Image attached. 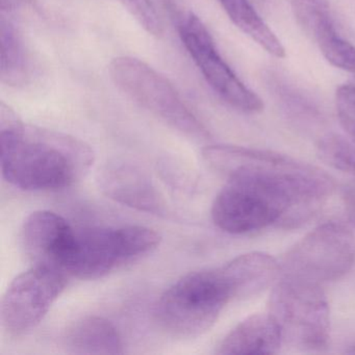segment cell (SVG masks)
Segmentation results:
<instances>
[{
    "instance_id": "6da1fadb",
    "label": "cell",
    "mask_w": 355,
    "mask_h": 355,
    "mask_svg": "<svg viewBox=\"0 0 355 355\" xmlns=\"http://www.w3.org/2000/svg\"><path fill=\"white\" fill-rule=\"evenodd\" d=\"M1 173L24 191H60L82 180L94 165L93 149L69 135L26 125L1 105Z\"/></svg>"
},
{
    "instance_id": "7a4b0ae2",
    "label": "cell",
    "mask_w": 355,
    "mask_h": 355,
    "mask_svg": "<svg viewBox=\"0 0 355 355\" xmlns=\"http://www.w3.org/2000/svg\"><path fill=\"white\" fill-rule=\"evenodd\" d=\"M205 163L226 178L266 180L292 196L299 222L307 221L334 193L336 182L323 170L274 151L216 144L202 149Z\"/></svg>"
},
{
    "instance_id": "3957f363",
    "label": "cell",
    "mask_w": 355,
    "mask_h": 355,
    "mask_svg": "<svg viewBox=\"0 0 355 355\" xmlns=\"http://www.w3.org/2000/svg\"><path fill=\"white\" fill-rule=\"evenodd\" d=\"M295 203L284 189L252 178L227 180L216 196L211 219L227 234H245L277 224L294 227Z\"/></svg>"
},
{
    "instance_id": "277c9868",
    "label": "cell",
    "mask_w": 355,
    "mask_h": 355,
    "mask_svg": "<svg viewBox=\"0 0 355 355\" xmlns=\"http://www.w3.org/2000/svg\"><path fill=\"white\" fill-rule=\"evenodd\" d=\"M232 300L218 268L190 272L164 292L157 315L164 329L180 338H195L211 329Z\"/></svg>"
},
{
    "instance_id": "5b68a950",
    "label": "cell",
    "mask_w": 355,
    "mask_h": 355,
    "mask_svg": "<svg viewBox=\"0 0 355 355\" xmlns=\"http://www.w3.org/2000/svg\"><path fill=\"white\" fill-rule=\"evenodd\" d=\"M161 241L155 230L138 225L76 232L65 272L80 279H98L151 254Z\"/></svg>"
},
{
    "instance_id": "8992f818",
    "label": "cell",
    "mask_w": 355,
    "mask_h": 355,
    "mask_svg": "<svg viewBox=\"0 0 355 355\" xmlns=\"http://www.w3.org/2000/svg\"><path fill=\"white\" fill-rule=\"evenodd\" d=\"M268 305L284 343L302 350H318L327 345L330 311L321 284L280 275L272 288Z\"/></svg>"
},
{
    "instance_id": "52a82bcc",
    "label": "cell",
    "mask_w": 355,
    "mask_h": 355,
    "mask_svg": "<svg viewBox=\"0 0 355 355\" xmlns=\"http://www.w3.org/2000/svg\"><path fill=\"white\" fill-rule=\"evenodd\" d=\"M109 73L122 93L174 130L195 140L207 138L205 126L173 85L148 64L132 57H118L110 64Z\"/></svg>"
},
{
    "instance_id": "ba28073f",
    "label": "cell",
    "mask_w": 355,
    "mask_h": 355,
    "mask_svg": "<svg viewBox=\"0 0 355 355\" xmlns=\"http://www.w3.org/2000/svg\"><path fill=\"white\" fill-rule=\"evenodd\" d=\"M355 261V238L340 223H325L307 234L282 259L280 275L294 276L315 284L336 282Z\"/></svg>"
},
{
    "instance_id": "9c48e42d",
    "label": "cell",
    "mask_w": 355,
    "mask_h": 355,
    "mask_svg": "<svg viewBox=\"0 0 355 355\" xmlns=\"http://www.w3.org/2000/svg\"><path fill=\"white\" fill-rule=\"evenodd\" d=\"M67 274L49 266H34L16 276L0 305V322L6 334L21 336L46 317L67 286Z\"/></svg>"
},
{
    "instance_id": "30bf717a",
    "label": "cell",
    "mask_w": 355,
    "mask_h": 355,
    "mask_svg": "<svg viewBox=\"0 0 355 355\" xmlns=\"http://www.w3.org/2000/svg\"><path fill=\"white\" fill-rule=\"evenodd\" d=\"M178 33L191 59L220 98L244 113L263 111V101L241 82L224 61L213 37L198 16L191 12L186 14L178 24Z\"/></svg>"
},
{
    "instance_id": "8fae6325",
    "label": "cell",
    "mask_w": 355,
    "mask_h": 355,
    "mask_svg": "<svg viewBox=\"0 0 355 355\" xmlns=\"http://www.w3.org/2000/svg\"><path fill=\"white\" fill-rule=\"evenodd\" d=\"M76 234V230L59 214L36 211L22 224L20 245L33 265L49 266L65 272Z\"/></svg>"
},
{
    "instance_id": "7c38bea8",
    "label": "cell",
    "mask_w": 355,
    "mask_h": 355,
    "mask_svg": "<svg viewBox=\"0 0 355 355\" xmlns=\"http://www.w3.org/2000/svg\"><path fill=\"white\" fill-rule=\"evenodd\" d=\"M99 189L107 198L137 211L164 215L166 202L146 172L125 161L109 162L98 175Z\"/></svg>"
},
{
    "instance_id": "4fadbf2b",
    "label": "cell",
    "mask_w": 355,
    "mask_h": 355,
    "mask_svg": "<svg viewBox=\"0 0 355 355\" xmlns=\"http://www.w3.org/2000/svg\"><path fill=\"white\" fill-rule=\"evenodd\" d=\"M232 299H247L261 294L280 276V263L270 254L250 252L218 267Z\"/></svg>"
},
{
    "instance_id": "5bb4252c",
    "label": "cell",
    "mask_w": 355,
    "mask_h": 355,
    "mask_svg": "<svg viewBox=\"0 0 355 355\" xmlns=\"http://www.w3.org/2000/svg\"><path fill=\"white\" fill-rule=\"evenodd\" d=\"M297 17L311 33L323 57L334 67L355 73V46L338 35L329 7L293 0Z\"/></svg>"
},
{
    "instance_id": "9a60e30c",
    "label": "cell",
    "mask_w": 355,
    "mask_h": 355,
    "mask_svg": "<svg viewBox=\"0 0 355 355\" xmlns=\"http://www.w3.org/2000/svg\"><path fill=\"white\" fill-rule=\"evenodd\" d=\"M282 336L269 313H255L238 324L218 346L220 355L273 354L282 346Z\"/></svg>"
},
{
    "instance_id": "2e32d148",
    "label": "cell",
    "mask_w": 355,
    "mask_h": 355,
    "mask_svg": "<svg viewBox=\"0 0 355 355\" xmlns=\"http://www.w3.org/2000/svg\"><path fill=\"white\" fill-rule=\"evenodd\" d=\"M72 354H122L123 340L116 326L105 318L89 315L76 321L64 336Z\"/></svg>"
},
{
    "instance_id": "e0dca14e",
    "label": "cell",
    "mask_w": 355,
    "mask_h": 355,
    "mask_svg": "<svg viewBox=\"0 0 355 355\" xmlns=\"http://www.w3.org/2000/svg\"><path fill=\"white\" fill-rule=\"evenodd\" d=\"M232 24L268 53L284 59L286 51L279 39L259 17L248 0H218Z\"/></svg>"
},
{
    "instance_id": "ac0fdd59",
    "label": "cell",
    "mask_w": 355,
    "mask_h": 355,
    "mask_svg": "<svg viewBox=\"0 0 355 355\" xmlns=\"http://www.w3.org/2000/svg\"><path fill=\"white\" fill-rule=\"evenodd\" d=\"M26 49L15 26L1 19V80L11 86L26 83L28 73Z\"/></svg>"
},
{
    "instance_id": "d6986e66",
    "label": "cell",
    "mask_w": 355,
    "mask_h": 355,
    "mask_svg": "<svg viewBox=\"0 0 355 355\" xmlns=\"http://www.w3.org/2000/svg\"><path fill=\"white\" fill-rule=\"evenodd\" d=\"M317 153L330 167L355 178V142L349 137L336 134L323 137L318 143Z\"/></svg>"
},
{
    "instance_id": "ffe728a7",
    "label": "cell",
    "mask_w": 355,
    "mask_h": 355,
    "mask_svg": "<svg viewBox=\"0 0 355 355\" xmlns=\"http://www.w3.org/2000/svg\"><path fill=\"white\" fill-rule=\"evenodd\" d=\"M336 105L343 130L355 142V80L338 87L336 93Z\"/></svg>"
},
{
    "instance_id": "44dd1931",
    "label": "cell",
    "mask_w": 355,
    "mask_h": 355,
    "mask_svg": "<svg viewBox=\"0 0 355 355\" xmlns=\"http://www.w3.org/2000/svg\"><path fill=\"white\" fill-rule=\"evenodd\" d=\"M140 26L153 36H161L163 24L151 0H119Z\"/></svg>"
},
{
    "instance_id": "7402d4cb",
    "label": "cell",
    "mask_w": 355,
    "mask_h": 355,
    "mask_svg": "<svg viewBox=\"0 0 355 355\" xmlns=\"http://www.w3.org/2000/svg\"><path fill=\"white\" fill-rule=\"evenodd\" d=\"M342 200L347 220L355 230V182H348L343 187Z\"/></svg>"
},
{
    "instance_id": "603a6c76",
    "label": "cell",
    "mask_w": 355,
    "mask_h": 355,
    "mask_svg": "<svg viewBox=\"0 0 355 355\" xmlns=\"http://www.w3.org/2000/svg\"><path fill=\"white\" fill-rule=\"evenodd\" d=\"M299 1H304V3H315L318 6H323V7H329L327 0H299Z\"/></svg>"
}]
</instances>
